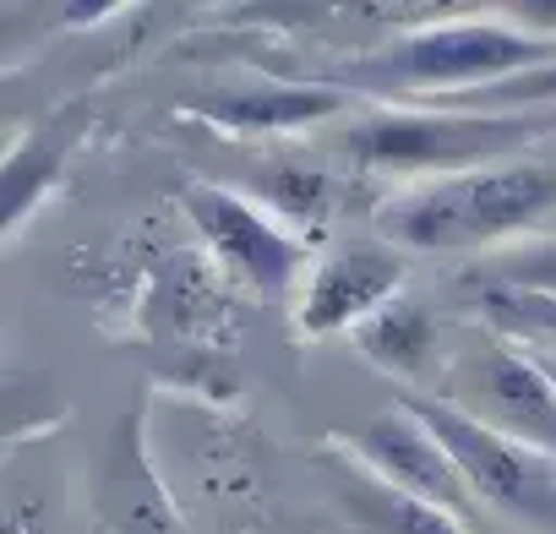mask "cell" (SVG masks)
Returning <instances> with one entry per match:
<instances>
[{"instance_id":"obj_10","label":"cell","mask_w":556,"mask_h":534,"mask_svg":"<svg viewBox=\"0 0 556 534\" xmlns=\"http://www.w3.org/2000/svg\"><path fill=\"white\" fill-rule=\"evenodd\" d=\"M186 110L235 137H273V131H306L333 115H350L355 93L333 82H240L224 93H202Z\"/></svg>"},{"instance_id":"obj_14","label":"cell","mask_w":556,"mask_h":534,"mask_svg":"<svg viewBox=\"0 0 556 534\" xmlns=\"http://www.w3.org/2000/svg\"><path fill=\"white\" fill-rule=\"evenodd\" d=\"M469 284H502V290H529V295H556V234L518 240L496 251L491 262L469 267Z\"/></svg>"},{"instance_id":"obj_6","label":"cell","mask_w":556,"mask_h":534,"mask_svg":"<svg viewBox=\"0 0 556 534\" xmlns=\"http://www.w3.org/2000/svg\"><path fill=\"white\" fill-rule=\"evenodd\" d=\"M180 207H186L191 229L202 234L207 256L229 279H240L262 295H290V290L306 284V274H312L306 240L285 218H273L262 202H251L245 191L191 180L180 191Z\"/></svg>"},{"instance_id":"obj_3","label":"cell","mask_w":556,"mask_h":534,"mask_svg":"<svg viewBox=\"0 0 556 534\" xmlns=\"http://www.w3.org/2000/svg\"><path fill=\"white\" fill-rule=\"evenodd\" d=\"M556 131V110H513V115H426V110H377L355 120L339 148L361 175H458L502 158H523L529 142Z\"/></svg>"},{"instance_id":"obj_13","label":"cell","mask_w":556,"mask_h":534,"mask_svg":"<svg viewBox=\"0 0 556 534\" xmlns=\"http://www.w3.org/2000/svg\"><path fill=\"white\" fill-rule=\"evenodd\" d=\"M475 312L491 333L556 355V295H529V290H502V284H475Z\"/></svg>"},{"instance_id":"obj_12","label":"cell","mask_w":556,"mask_h":534,"mask_svg":"<svg viewBox=\"0 0 556 534\" xmlns=\"http://www.w3.org/2000/svg\"><path fill=\"white\" fill-rule=\"evenodd\" d=\"M256 196L267 213H278L285 224H295V234H317L333 207H339V175L333 169H317V164H267L256 180Z\"/></svg>"},{"instance_id":"obj_4","label":"cell","mask_w":556,"mask_h":534,"mask_svg":"<svg viewBox=\"0 0 556 534\" xmlns=\"http://www.w3.org/2000/svg\"><path fill=\"white\" fill-rule=\"evenodd\" d=\"M437 398L464 409L485 431L556 458V382L545 377V366L523 344L491 333L485 322L469 328L453 344V355L442 360Z\"/></svg>"},{"instance_id":"obj_2","label":"cell","mask_w":556,"mask_h":534,"mask_svg":"<svg viewBox=\"0 0 556 534\" xmlns=\"http://www.w3.org/2000/svg\"><path fill=\"white\" fill-rule=\"evenodd\" d=\"M556 207V158H502L437 180H415L377 207L399 251H485L534 229Z\"/></svg>"},{"instance_id":"obj_8","label":"cell","mask_w":556,"mask_h":534,"mask_svg":"<svg viewBox=\"0 0 556 534\" xmlns=\"http://www.w3.org/2000/svg\"><path fill=\"white\" fill-rule=\"evenodd\" d=\"M409 256L399 245L355 240L312 262L306 284L295 290V333L301 339H333L355 333L366 317H377L388 301L404 295Z\"/></svg>"},{"instance_id":"obj_7","label":"cell","mask_w":556,"mask_h":534,"mask_svg":"<svg viewBox=\"0 0 556 534\" xmlns=\"http://www.w3.org/2000/svg\"><path fill=\"white\" fill-rule=\"evenodd\" d=\"M339 442H344L366 469H377L388 485H399V491H409V496H420V501L453 512L458 523H475V518L485 512V507L475 501V491H469L458 458L437 442V431H431L404 398H399L393 409L371 415L361 431H350V436H339Z\"/></svg>"},{"instance_id":"obj_11","label":"cell","mask_w":556,"mask_h":534,"mask_svg":"<svg viewBox=\"0 0 556 534\" xmlns=\"http://www.w3.org/2000/svg\"><path fill=\"white\" fill-rule=\"evenodd\" d=\"M355 344L366 360H377L393 377H415L431 355H437V312L415 295L388 301L377 317H366L355 328Z\"/></svg>"},{"instance_id":"obj_9","label":"cell","mask_w":556,"mask_h":534,"mask_svg":"<svg viewBox=\"0 0 556 534\" xmlns=\"http://www.w3.org/2000/svg\"><path fill=\"white\" fill-rule=\"evenodd\" d=\"M317 469H323V480H328V491L355 534H469V523H458L453 512L388 485L344 442H328L317 453Z\"/></svg>"},{"instance_id":"obj_1","label":"cell","mask_w":556,"mask_h":534,"mask_svg":"<svg viewBox=\"0 0 556 534\" xmlns=\"http://www.w3.org/2000/svg\"><path fill=\"white\" fill-rule=\"evenodd\" d=\"M556 66V34L551 28H523L507 17H480V12H447L431 17L426 28L399 34L393 44L355 55L344 66H333V88L344 93H377V99H399V93H480L529 72Z\"/></svg>"},{"instance_id":"obj_16","label":"cell","mask_w":556,"mask_h":534,"mask_svg":"<svg viewBox=\"0 0 556 534\" xmlns=\"http://www.w3.org/2000/svg\"><path fill=\"white\" fill-rule=\"evenodd\" d=\"M529 355H534V349H529ZM534 360H540V366H545V377L556 382V355H534Z\"/></svg>"},{"instance_id":"obj_15","label":"cell","mask_w":556,"mask_h":534,"mask_svg":"<svg viewBox=\"0 0 556 534\" xmlns=\"http://www.w3.org/2000/svg\"><path fill=\"white\" fill-rule=\"evenodd\" d=\"M458 110H485V115H513V110H556V66L545 72H529V77H513V82H496V88H480V93H464Z\"/></svg>"},{"instance_id":"obj_5","label":"cell","mask_w":556,"mask_h":534,"mask_svg":"<svg viewBox=\"0 0 556 534\" xmlns=\"http://www.w3.org/2000/svg\"><path fill=\"white\" fill-rule=\"evenodd\" d=\"M404 404L458 458V469L485 512H496L518 529H534V534H556V458L485 431L480 420H469L464 409H453L442 398H404Z\"/></svg>"}]
</instances>
